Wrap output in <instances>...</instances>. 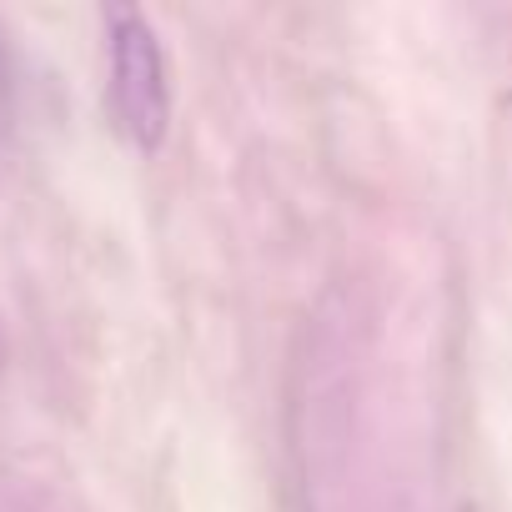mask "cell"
<instances>
[{
	"label": "cell",
	"instance_id": "6da1fadb",
	"mask_svg": "<svg viewBox=\"0 0 512 512\" xmlns=\"http://www.w3.org/2000/svg\"><path fill=\"white\" fill-rule=\"evenodd\" d=\"M106 66H111V116L136 151H156L171 131V66L156 26L136 6H111L106 16Z\"/></svg>",
	"mask_w": 512,
	"mask_h": 512
}]
</instances>
